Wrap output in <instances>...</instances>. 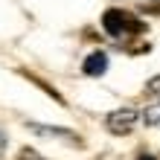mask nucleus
Returning a JSON list of instances; mask_svg holds the SVG:
<instances>
[{
	"instance_id": "f257e3e1",
	"label": "nucleus",
	"mask_w": 160,
	"mask_h": 160,
	"mask_svg": "<svg viewBox=\"0 0 160 160\" xmlns=\"http://www.w3.org/2000/svg\"><path fill=\"white\" fill-rule=\"evenodd\" d=\"M140 122V111L137 108H117L105 117V128L111 131L114 137H125L134 131V125Z\"/></svg>"
},
{
	"instance_id": "f03ea898",
	"label": "nucleus",
	"mask_w": 160,
	"mask_h": 160,
	"mask_svg": "<svg viewBox=\"0 0 160 160\" xmlns=\"http://www.w3.org/2000/svg\"><path fill=\"white\" fill-rule=\"evenodd\" d=\"M108 67V55L105 52H90L88 58H84V73L88 76H102Z\"/></svg>"
},
{
	"instance_id": "7ed1b4c3",
	"label": "nucleus",
	"mask_w": 160,
	"mask_h": 160,
	"mask_svg": "<svg viewBox=\"0 0 160 160\" xmlns=\"http://www.w3.org/2000/svg\"><path fill=\"white\" fill-rule=\"evenodd\" d=\"M29 128L32 131H38V134H50V137H70V140H76V134L67 128H50V125H35V122H29Z\"/></svg>"
},
{
	"instance_id": "20e7f679",
	"label": "nucleus",
	"mask_w": 160,
	"mask_h": 160,
	"mask_svg": "<svg viewBox=\"0 0 160 160\" xmlns=\"http://www.w3.org/2000/svg\"><path fill=\"white\" fill-rule=\"evenodd\" d=\"M143 119L148 122V125H157V122H160V102H157V105H152V108H146Z\"/></svg>"
},
{
	"instance_id": "39448f33",
	"label": "nucleus",
	"mask_w": 160,
	"mask_h": 160,
	"mask_svg": "<svg viewBox=\"0 0 160 160\" xmlns=\"http://www.w3.org/2000/svg\"><path fill=\"white\" fill-rule=\"evenodd\" d=\"M18 160H44V157H41V154H35L32 148H23V152H21V157H18Z\"/></svg>"
}]
</instances>
